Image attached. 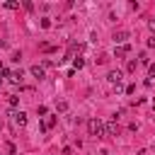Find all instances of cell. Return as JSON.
I'll list each match as a JSON object with an SVG mask.
<instances>
[{"label":"cell","mask_w":155,"mask_h":155,"mask_svg":"<svg viewBox=\"0 0 155 155\" xmlns=\"http://www.w3.org/2000/svg\"><path fill=\"white\" fill-rule=\"evenodd\" d=\"M36 114H39V116H48V109L41 104V107H36Z\"/></svg>","instance_id":"5bb4252c"},{"label":"cell","mask_w":155,"mask_h":155,"mask_svg":"<svg viewBox=\"0 0 155 155\" xmlns=\"http://www.w3.org/2000/svg\"><path fill=\"white\" fill-rule=\"evenodd\" d=\"M7 104H10V107H17V104H19V97H17V94H10V97H7Z\"/></svg>","instance_id":"7c38bea8"},{"label":"cell","mask_w":155,"mask_h":155,"mask_svg":"<svg viewBox=\"0 0 155 155\" xmlns=\"http://www.w3.org/2000/svg\"><path fill=\"white\" fill-rule=\"evenodd\" d=\"M128 51H131V46H128V44H124V46H119V48H116V56H126Z\"/></svg>","instance_id":"30bf717a"},{"label":"cell","mask_w":155,"mask_h":155,"mask_svg":"<svg viewBox=\"0 0 155 155\" xmlns=\"http://www.w3.org/2000/svg\"><path fill=\"white\" fill-rule=\"evenodd\" d=\"M126 70L133 73V70H136V61H128V63H126Z\"/></svg>","instance_id":"9a60e30c"},{"label":"cell","mask_w":155,"mask_h":155,"mask_svg":"<svg viewBox=\"0 0 155 155\" xmlns=\"http://www.w3.org/2000/svg\"><path fill=\"white\" fill-rule=\"evenodd\" d=\"M148 27H150V29L155 31V19H150V22H148Z\"/></svg>","instance_id":"7402d4cb"},{"label":"cell","mask_w":155,"mask_h":155,"mask_svg":"<svg viewBox=\"0 0 155 155\" xmlns=\"http://www.w3.org/2000/svg\"><path fill=\"white\" fill-rule=\"evenodd\" d=\"M148 46H150V48H155V34H153V36L148 39Z\"/></svg>","instance_id":"44dd1931"},{"label":"cell","mask_w":155,"mask_h":155,"mask_svg":"<svg viewBox=\"0 0 155 155\" xmlns=\"http://www.w3.org/2000/svg\"><path fill=\"white\" fill-rule=\"evenodd\" d=\"M5 7H7V10H19V2H17V0H7Z\"/></svg>","instance_id":"8fae6325"},{"label":"cell","mask_w":155,"mask_h":155,"mask_svg":"<svg viewBox=\"0 0 155 155\" xmlns=\"http://www.w3.org/2000/svg\"><path fill=\"white\" fill-rule=\"evenodd\" d=\"M12 119H15V124H17V126H27V114H24V111H15V114H12Z\"/></svg>","instance_id":"5b68a950"},{"label":"cell","mask_w":155,"mask_h":155,"mask_svg":"<svg viewBox=\"0 0 155 155\" xmlns=\"http://www.w3.org/2000/svg\"><path fill=\"white\" fill-rule=\"evenodd\" d=\"M80 68H85V58H73V70H80Z\"/></svg>","instance_id":"ba28073f"},{"label":"cell","mask_w":155,"mask_h":155,"mask_svg":"<svg viewBox=\"0 0 155 155\" xmlns=\"http://www.w3.org/2000/svg\"><path fill=\"white\" fill-rule=\"evenodd\" d=\"M7 153H10V155H17V148H15L12 143H7Z\"/></svg>","instance_id":"ac0fdd59"},{"label":"cell","mask_w":155,"mask_h":155,"mask_svg":"<svg viewBox=\"0 0 155 155\" xmlns=\"http://www.w3.org/2000/svg\"><path fill=\"white\" fill-rule=\"evenodd\" d=\"M148 73H150V78H155V63H150V65H148Z\"/></svg>","instance_id":"ffe728a7"},{"label":"cell","mask_w":155,"mask_h":155,"mask_svg":"<svg viewBox=\"0 0 155 155\" xmlns=\"http://www.w3.org/2000/svg\"><path fill=\"white\" fill-rule=\"evenodd\" d=\"M2 70H5V65H2V63H0V73H2Z\"/></svg>","instance_id":"603a6c76"},{"label":"cell","mask_w":155,"mask_h":155,"mask_svg":"<svg viewBox=\"0 0 155 155\" xmlns=\"http://www.w3.org/2000/svg\"><path fill=\"white\" fill-rule=\"evenodd\" d=\"M53 126H56V116H51V114H48V116L44 119V124L39 126V131H48V128H53Z\"/></svg>","instance_id":"277c9868"},{"label":"cell","mask_w":155,"mask_h":155,"mask_svg":"<svg viewBox=\"0 0 155 155\" xmlns=\"http://www.w3.org/2000/svg\"><path fill=\"white\" fill-rule=\"evenodd\" d=\"M12 61H15V63H19V61H22V53H19V51H15V53H12Z\"/></svg>","instance_id":"e0dca14e"},{"label":"cell","mask_w":155,"mask_h":155,"mask_svg":"<svg viewBox=\"0 0 155 155\" xmlns=\"http://www.w3.org/2000/svg\"><path fill=\"white\" fill-rule=\"evenodd\" d=\"M87 133H90L92 138H104V136H107L104 124H102L99 119H90V121H87Z\"/></svg>","instance_id":"6da1fadb"},{"label":"cell","mask_w":155,"mask_h":155,"mask_svg":"<svg viewBox=\"0 0 155 155\" xmlns=\"http://www.w3.org/2000/svg\"><path fill=\"white\" fill-rule=\"evenodd\" d=\"M153 111H155V104H153Z\"/></svg>","instance_id":"cb8c5ba5"},{"label":"cell","mask_w":155,"mask_h":155,"mask_svg":"<svg viewBox=\"0 0 155 155\" xmlns=\"http://www.w3.org/2000/svg\"><path fill=\"white\" fill-rule=\"evenodd\" d=\"M56 109H58V111H65V109H68V102H65V99L56 102Z\"/></svg>","instance_id":"4fadbf2b"},{"label":"cell","mask_w":155,"mask_h":155,"mask_svg":"<svg viewBox=\"0 0 155 155\" xmlns=\"http://www.w3.org/2000/svg\"><path fill=\"white\" fill-rule=\"evenodd\" d=\"M31 75H34L36 80H44V78H46V70H44L41 65H31Z\"/></svg>","instance_id":"52a82bcc"},{"label":"cell","mask_w":155,"mask_h":155,"mask_svg":"<svg viewBox=\"0 0 155 155\" xmlns=\"http://www.w3.org/2000/svg\"><path fill=\"white\" fill-rule=\"evenodd\" d=\"M121 78H124V75H121V70H109V73H107V80H109L111 85H119V82H121Z\"/></svg>","instance_id":"3957f363"},{"label":"cell","mask_w":155,"mask_h":155,"mask_svg":"<svg viewBox=\"0 0 155 155\" xmlns=\"http://www.w3.org/2000/svg\"><path fill=\"white\" fill-rule=\"evenodd\" d=\"M10 80H12V82H22V80H24V73H22V70H15V73L10 75Z\"/></svg>","instance_id":"9c48e42d"},{"label":"cell","mask_w":155,"mask_h":155,"mask_svg":"<svg viewBox=\"0 0 155 155\" xmlns=\"http://www.w3.org/2000/svg\"><path fill=\"white\" fill-rule=\"evenodd\" d=\"M136 92V85H126V94H133Z\"/></svg>","instance_id":"d6986e66"},{"label":"cell","mask_w":155,"mask_h":155,"mask_svg":"<svg viewBox=\"0 0 155 155\" xmlns=\"http://www.w3.org/2000/svg\"><path fill=\"white\" fill-rule=\"evenodd\" d=\"M104 131H107V136H111V138H116V136H119V126H116V121L111 119L109 124H104Z\"/></svg>","instance_id":"7a4b0ae2"},{"label":"cell","mask_w":155,"mask_h":155,"mask_svg":"<svg viewBox=\"0 0 155 155\" xmlns=\"http://www.w3.org/2000/svg\"><path fill=\"white\" fill-rule=\"evenodd\" d=\"M126 39H128V31H114V44H126Z\"/></svg>","instance_id":"8992f818"},{"label":"cell","mask_w":155,"mask_h":155,"mask_svg":"<svg viewBox=\"0 0 155 155\" xmlns=\"http://www.w3.org/2000/svg\"><path fill=\"white\" fill-rule=\"evenodd\" d=\"M41 27H44V29H48V27H51V19H48V17H44V19H41Z\"/></svg>","instance_id":"2e32d148"}]
</instances>
